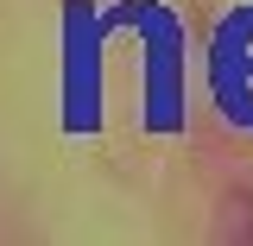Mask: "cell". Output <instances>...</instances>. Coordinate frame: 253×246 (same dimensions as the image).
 <instances>
[{
    "label": "cell",
    "instance_id": "1",
    "mask_svg": "<svg viewBox=\"0 0 253 246\" xmlns=\"http://www.w3.org/2000/svg\"><path fill=\"white\" fill-rule=\"evenodd\" d=\"M234 26L253 38V19H234ZM221 89H228V101H234L228 114H234V120H253V57L247 51H221Z\"/></svg>",
    "mask_w": 253,
    "mask_h": 246
}]
</instances>
